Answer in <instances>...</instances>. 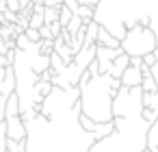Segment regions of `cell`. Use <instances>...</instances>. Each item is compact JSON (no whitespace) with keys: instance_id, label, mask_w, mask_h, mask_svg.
Returning a JSON list of instances; mask_svg holds the SVG:
<instances>
[{"instance_id":"1","label":"cell","mask_w":158,"mask_h":152,"mask_svg":"<svg viewBox=\"0 0 158 152\" xmlns=\"http://www.w3.org/2000/svg\"><path fill=\"white\" fill-rule=\"evenodd\" d=\"M117 91L108 87V74H100L80 87V113L95 124L113 119V98Z\"/></svg>"},{"instance_id":"2","label":"cell","mask_w":158,"mask_h":152,"mask_svg":"<svg viewBox=\"0 0 158 152\" xmlns=\"http://www.w3.org/2000/svg\"><path fill=\"white\" fill-rule=\"evenodd\" d=\"M119 48L123 50V54L128 57H145L149 52H154L158 48V37L154 35V31L149 26H130L126 31V35L119 41Z\"/></svg>"},{"instance_id":"3","label":"cell","mask_w":158,"mask_h":152,"mask_svg":"<svg viewBox=\"0 0 158 152\" xmlns=\"http://www.w3.org/2000/svg\"><path fill=\"white\" fill-rule=\"evenodd\" d=\"M121 52H123L121 48H104V46H98V44H95V63H98V72H100V74H108L110 63H113Z\"/></svg>"},{"instance_id":"4","label":"cell","mask_w":158,"mask_h":152,"mask_svg":"<svg viewBox=\"0 0 158 152\" xmlns=\"http://www.w3.org/2000/svg\"><path fill=\"white\" fill-rule=\"evenodd\" d=\"M5 128H7V139H15V141L26 139V126L18 113L5 117Z\"/></svg>"},{"instance_id":"5","label":"cell","mask_w":158,"mask_h":152,"mask_svg":"<svg viewBox=\"0 0 158 152\" xmlns=\"http://www.w3.org/2000/svg\"><path fill=\"white\" fill-rule=\"evenodd\" d=\"M121 85L132 89V87H141V80H143V74H141V65H128L121 74Z\"/></svg>"},{"instance_id":"6","label":"cell","mask_w":158,"mask_h":152,"mask_svg":"<svg viewBox=\"0 0 158 152\" xmlns=\"http://www.w3.org/2000/svg\"><path fill=\"white\" fill-rule=\"evenodd\" d=\"M13 91H15V72H13V67L9 65V67L5 70V78H2V83H0V96L9 98Z\"/></svg>"},{"instance_id":"7","label":"cell","mask_w":158,"mask_h":152,"mask_svg":"<svg viewBox=\"0 0 158 152\" xmlns=\"http://www.w3.org/2000/svg\"><path fill=\"white\" fill-rule=\"evenodd\" d=\"M128 65H130V57L121 52V54L110 63V67H108V76H110V78H121V74H123V70H126Z\"/></svg>"},{"instance_id":"8","label":"cell","mask_w":158,"mask_h":152,"mask_svg":"<svg viewBox=\"0 0 158 152\" xmlns=\"http://www.w3.org/2000/svg\"><path fill=\"white\" fill-rule=\"evenodd\" d=\"M95 44H98V46H104V48H119V39L113 37L104 26H100L98 37H95Z\"/></svg>"},{"instance_id":"9","label":"cell","mask_w":158,"mask_h":152,"mask_svg":"<svg viewBox=\"0 0 158 152\" xmlns=\"http://www.w3.org/2000/svg\"><path fill=\"white\" fill-rule=\"evenodd\" d=\"M141 109H149L158 113V91H145L141 93Z\"/></svg>"},{"instance_id":"10","label":"cell","mask_w":158,"mask_h":152,"mask_svg":"<svg viewBox=\"0 0 158 152\" xmlns=\"http://www.w3.org/2000/svg\"><path fill=\"white\" fill-rule=\"evenodd\" d=\"M82 26H85V22H82V20H80V18H78L76 13H74V15H72V20L67 22V26H65L63 31H65L67 35H76V33H78V31H80Z\"/></svg>"},{"instance_id":"11","label":"cell","mask_w":158,"mask_h":152,"mask_svg":"<svg viewBox=\"0 0 158 152\" xmlns=\"http://www.w3.org/2000/svg\"><path fill=\"white\" fill-rule=\"evenodd\" d=\"M54 52H56V54L63 59V63H65V65H69V63L74 61V52H72V48H69L67 44H63V46H56V48H54Z\"/></svg>"},{"instance_id":"12","label":"cell","mask_w":158,"mask_h":152,"mask_svg":"<svg viewBox=\"0 0 158 152\" xmlns=\"http://www.w3.org/2000/svg\"><path fill=\"white\" fill-rule=\"evenodd\" d=\"M76 15H78L85 24H89V22L93 20V15H95V9H93V7H87V5H80L78 11H76Z\"/></svg>"},{"instance_id":"13","label":"cell","mask_w":158,"mask_h":152,"mask_svg":"<svg viewBox=\"0 0 158 152\" xmlns=\"http://www.w3.org/2000/svg\"><path fill=\"white\" fill-rule=\"evenodd\" d=\"M59 22V7H46L44 9V24Z\"/></svg>"},{"instance_id":"14","label":"cell","mask_w":158,"mask_h":152,"mask_svg":"<svg viewBox=\"0 0 158 152\" xmlns=\"http://www.w3.org/2000/svg\"><path fill=\"white\" fill-rule=\"evenodd\" d=\"M37 52L44 54V57H50V54L54 52V44H52V39H41V41L37 44Z\"/></svg>"},{"instance_id":"15","label":"cell","mask_w":158,"mask_h":152,"mask_svg":"<svg viewBox=\"0 0 158 152\" xmlns=\"http://www.w3.org/2000/svg\"><path fill=\"white\" fill-rule=\"evenodd\" d=\"M5 148H7V152H22V150H26V139H22V141L7 139L5 141Z\"/></svg>"},{"instance_id":"16","label":"cell","mask_w":158,"mask_h":152,"mask_svg":"<svg viewBox=\"0 0 158 152\" xmlns=\"http://www.w3.org/2000/svg\"><path fill=\"white\" fill-rule=\"evenodd\" d=\"M72 15H74V13H72V11L65 7V5H61V7H59V24H61L63 28L67 26V22L72 20Z\"/></svg>"},{"instance_id":"17","label":"cell","mask_w":158,"mask_h":152,"mask_svg":"<svg viewBox=\"0 0 158 152\" xmlns=\"http://www.w3.org/2000/svg\"><path fill=\"white\" fill-rule=\"evenodd\" d=\"M41 26H44V13H31V18H28V28L39 31Z\"/></svg>"},{"instance_id":"18","label":"cell","mask_w":158,"mask_h":152,"mask_svg":"<svg viewBox=\"0 0 158 152\" xmlns=\"http://www.w3.org/2000/svg\"><path fill=\"white\" fill-rule=\"evenodd\" d=\"M24 37H26L31 44H39V41H41L39 31H35V28H26V31H24Z\"/></svg>"},{"instance_id":"19","label":"cell","mask_w":158,"mask_h":152,"mask_svg":"<svg viewBox=\"0 0 158 152\" xmlns=\"http://www.w3.org/2000/svg\"><path fill=\"white\" fill-rule=\"evenodd\" d=\"M154 63H156V54H154V52H149V54L141 57V65H145V67H152Z\"/></svg>"},{"instance_id":"20","label":"cell","mask_w":158,"mask_h":152,"mask_svg":"<svg viewBox=\"0 0 158 152\" xmlns=\"http://www.w3.org/2000/svg\"><path fill=\"white\" fill-rule=\"evenodd\" d=\"M5 141H7V128H5V122H2L0 124V152H7Z\"/></svg>"},{"instance_id":"21","label":"cell","mask_w":158,"mask_h":152,"mask_svg":"<svg viewBox=\"0 0 158 152\" xmlns=\"http://www.w3.org/2000/svg\"><path fill=\"white\" fill-rule=\"evenodd\" d=\"M5 5H7V9L11 13H20V2L18 0H5Z\"/></svg>"},{"instance_id":"22","label":"cell","mask_w":158,"mask_h":152,"mask_svg":"<svg viewBox=\"0 0 158 152\" xmlns=\"http://www.w3.org/2000/svg\"><path fill=\"white\" fill-rule=\"evenodd\" d=\"M50 26V33H52V37H59L61 33H63V26L59 24V22H52V24H48Z\"/></svg>"},{"instance_id":"23","label":"cell","mask_w":158,"mask_h":152,"mask_svg":"<svg viewBox=\"0 0 158 152\" xmlns=\"http://www.w3.org/2000/svg\"><path fill=\"white\" fill-rule=\"evenodd\" d=\"M39 37H41V39H54L52 33H50V26H48V24H44V26L39 28Z\"/></svg>"},{"instance_id":"24","label":"cell","mask_w":158,"mask_h":152,"mask_svg":"<svg viewBox=\"0 0 158 152\" xmlns=\"http://www.w3.org/2000/svg\"><path fill=\"white\" fill-rule=\"evenodd\" d=\"M63 5H65L72 13H76V11H78V7H80V5H78V0H63Z\"/></svg>"},{"instance_id":"25","label":"cell","mask_w":158,"mask_h":152,"mask_svg":"<svg viewBox=\"0 0 158 152\" xmlns=\"http://www.w3.org/2000/svg\"><path fill=\"white\" fill-rule=\"evenodd\" d=\"M5 109H7V98L0 96V124L5 122Z\"/></svg>"},{"instance_id":"26","label":"cell","mask_w":158,"mask_h":152,"mask_svg":"<svg viewBox=\"0 0 158 152\" xmlns=\"http://www.w3.org/2000/svg\"><path fill=\"white\" fill-rule=\"evenodd\" d=\"M5 70L7 67H0V83H2V78H5Z\"/></svg>"},{"instance_id":"27","label":"cell","mask_w":158,"mask_h":152,"mask_svg":"<svg viewBox=\"0 0 158 152\" xmlns=\"http://www.w3.org/2000/svg\"><path fill=\"white\" fill-rule=\"evenodd\" d=\"M154 54H156V61H158V48H156V50H154Z\"/></svg>"},{"instance_id":"28","label":"cell","mask_w":158,"mask_h":152,"mask_svg":"<svg viewBox=\"0 0 158 152\" xmlns=\"http://www.w3.org/2000/svg\"><path fill=\"white\" fill-rule=\"evenodd\" d=\"M31 2H41V0H31Z\"/></svg>"},{"instance_id":"29","label":"cell","mask_w":158,"mask_h":152,"mask_svg":"<svg viewBox=\"0 0 158 152\" xmlns=\"http://www.w3.org/2000/svg\"><path fill=\"white\" fill-rule=\"evenodd\" d=\"M22 152H24V150H22Z\"/></svg>"}]
</instances>
